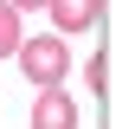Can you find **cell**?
Wrapping results in <instances>:
<instances>
[{
    "label": "cell",
    "instance_id": "1",
    "mask_svg": "<svg viewBox=\"0 0 116 129\" xmlns=\"http://www.w3.org/2000/svg\"><path fill=\"white\" fill-rule=\"evenodd\" d=\"M19 71H26L39 90H52V84L65 78V39H58V32H45V39H19Z\"/></svg>",
    "mask_w": 116,
    "mask_h": 129
},
{
    "label": "cell",
    "instance_id": "2",
    "mask_svg": "<svg viewBox=\"0 0 116 129\" xmlns=\"http://www.w3.org/2000/svg\"><path fill=\"white\" fill-rule=\"evenodd\" d=\"M32 129H78V103L65 97V84L39 90V103H32Z\"/></svg>",
    "mask_w": 116,
    "mask_h": 129
},
{
    "label": "cell",
    "instance_id": "3",
    "mask_svg": "<svg viewBox=\"0 0 116 129\" xmlns=\"http://www.w3.org/2000/svg\"><path fill=\"white\" fill-rule=\"evenodd\" d=\"M45 13H52V26H58V39H65V32L97 26L103 19V0H45Z\"/></svg>",
    "mask_w": 116,
    "mask_h": 129
},
{
    "label": "cell",
    "instance_id": "4",
    "mask_svg": "<svg viewBox=\"0 0 116 129\" xmlns=\"http://www.w3.org/2000/svg\"><path fill=\"white\" fill-rule=\"evenodd\" d=\"M19 39H26V32H19V13L0 0V58H13V52H19Z\"/></svg>",
    "mask_w": 116,
    "mask_h": 129
},
{
    "label": "cell",
    "instance_id": "5",
    "mask_svg": "<svg viewBox=\"0 0 116 129\" xmlns=\"http://www.w3.org/2000/svg\"><path fill=\"white\" fill-rule=\"evenodd\" d=\"M84 84H90V90H103V84H110V58H103V52H90V64H84Z\"/></svg>",
    "mask_w": 116,
    "mask_h": 129
},
{
    "label": "cell",
    "instance_id": "6",
    "mask_svg": "<svg viewBox=\"0 0 116 129\" xmlns=\"http://www.w3.org/2000/svg\"><path fill=\"white\" fill-rule=\"evenodd\" d=\"M7 7H13V13H32V7H45V0H7Z\"/></svg>",
    "mask_w": 116,
    "mask_h": 129
}]
</instances>
